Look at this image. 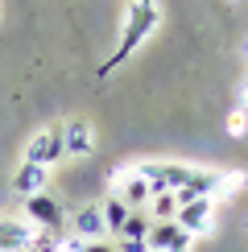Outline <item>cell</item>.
I'll return each instance as SVG.
<instances>
[{"label": "cell", "mask_w": 248, "mask_h": 252, "mask_svg": "<svg viewBox=\"0 0 248 252\" xmlns=\"http://www.w3.org/2000/svg\"><path fill=\"white\" fill-rule=\"evenodd\" d=\"M46 182H50V165H33V161H25V165H17V174H13V190L21 198H33L46 190Z\"/></svg>", "instance_id": "8"}, {"label": "cell", "mask_w": 248, "mask_h": 252, "mask_svg": "<svg viewBox=\"0 0 248 252\" xmlns=\"http://www.w3.org/2000/svg\"><path fill=\"white\" fill-rule=\"evenodd\" d=\"M62 157V128H41L29 136V145H25V161H33V165H54Z\"/></svg>", "instance_id": "3"}, {"label": "cell", "mask_w": 248, "mask_h": 252, "mask_svg": "<svg viewBox=\"0 0 248 252\" xmlns=\"http://www.w3.org/2000/svg\"><path fill=\"white\" fill-rule=\"evenodd\" d=\"M157 17H161V13H157V0H132V8H128V25H124V37H120V46L112 50V58L99 66V79H108L116 66H124V62L137 54V46L153 33Z\"/></svg>", "instance_id": "1"}, {"label": "cell", "mask_w": 248, "mask_h": 252, "mask_svg": "<svg viewBox=\"0 0 248 252\" xmlns=\"http://www.w3.org/2000/svg\"><path fill=\"white\" fill-rule=\"evenodd\" d=\"M149 227H153L149 211H132L128 219H124V227H120L116 240H145V244H149Z\"/></svg>", "instance_id": "12"}, {"label": "cell", "mask_w": 248, "mask_h": 252, "mask_svg": "<svg viewBox=\"0 0 248 252\" xmlns=\"http://www.w3.org/2000/svg\"><path fill=\"white\" fill-rule=\"evenodd\" d=\"M91 149H95V136H91V124H87V120H70V124H62V153H70V157H87Z\"/></svg>", "instance_id": "9"}, {"label": "cell", "mask_w": 248, "mask_h": 252, "mask_svg": "<svg viewBox=\"0 0 248 252\" xmlns=\"http://www.w3.org/2000/svg\"><path fill=\"white\" fill-rule=\"evenodd\" d=\"M83 252H116L108 240H83Z\"/></svg>", "instance_id": "14"}, {"label": "cell", "mask_w": 248, "mask_h": 252, "mask_svg": "<svg viewBox=\"0 0 248 252\" xmlns=\"http://www.w3.org/2000/svg\"><path fill=\"white\" fill-rule=\"evenodd\" d=\"M99 211H103V223H108V232H116L120 236V227H124V219H128V203H124L120 194H112V198H103L99 203Z\"/></svg>", "instance_id": "11"}, {"label": "cell", "mask_w": 248, "mask_h": 252, "mask_svg": "<svg viewBox=\"0 0 248 252\" xmlns=\"http://www.w3.org/2000/svg\"><path fill=\"white\" fill-rule=\"evenodd\" d=\"M66 232H70V236H79V240H103V236H108L103 211H99V207H79V211L70 215Z\"/></svg>", "instance_id": "5"}, {"label": "cell", "mask_w": 248, "mask_h": 252, "mask_svg": "<svg viewBox=\"0 0 248 252\" xmlns=\"http://www.w3.org/2000/svg\"><path fill=\"white\" fill-rule=\"evenodd\" d=\"M33 240H37V227L29 223V219H0V252H25V248H33Z\"/></svg>", "instance_id": "4"}, {"label": "cell", "mask_w": 248, "mask_h": 252, "mask_svg": "<svg viewBox=\"0 0 248 252\" xmlns=\"http://www.w3.org/2000/svg\"><path fill=\"white\" fill-rule=\"evenodd\" d=\"M25 215H29V223H33L37 232L66 236V211H62V203H58V198H50L46 190L33 194V198H25Z\"/></svg>", "instance_id": "2"}, {"label": "cell", "mask_w": 248, "mask_h": 252, "mask_svg": "<svg viewBox=\"0 0 248 252\" xmlns=\"http://www.w3.org/2000/svg\"><path fill=\"white\" fill-rule=\"evenodd\" d=\"M116 182H120V190H116V194L124 198V203H128V211H145V207H149L153 186L145 182V178H137V170H124Z\"/></svg>", "instance_id": "7"}, {"label": "cell", "mask_w": 248, "mask_h": 252, "mask_svg": "<svg viewBox=\"0 0 248 252\" xmlns=\"http://www.w3.org/2000/svg\"><path fill=\"white\" fill-rule=\"evenodd\" d=\"M112 248H116V252H149V244H145V240H116Z\"/></svg>", "instance_id": "13"}, {"label": "cell", "mask_w": 248, "mask_h": 252, "mask_svg": "<svg viewBox=\"0 0 248 252\" xmlns=\"http://www.w3.org/2000/svg\"><path fill=\"white\" fill-rule=\"evenodd\" d=\"M145 211H149L153 223H174V219H178V194L157 190V194L149 198V207H145Z\"/></svg>", "instance_id": "10"}, {"label": "cell", "mask_w": 248, "mask_h": 252, "mask_svg": "<svg viewBox=\"0 0 248 252\" xmlns=\"http://www.w3.org/2000/svg\"><path fill=\"white\" fill-rule=\"evenodd\" d=\"M211 211H215V198H207V194H199V198H190L186 207H178V219L174 223L182 227V232H203L207 227V219H211Z\"/></svg>", "instance_id": "6"}]
</instances>
